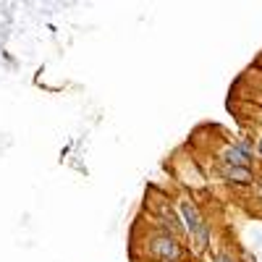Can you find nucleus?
<instances>
[{
  "instance_id": "obj_1",
  "label": "nucleus",
  "mask_w": 262,
  "mask_h": 262,
  "mask_svg": "<svg viewBox=\"0 0 262 262\" xmlns=\"http://www.w3.org/2000/svg\"><path fill=\"white\" fill-rule=\"evenodd\" d=\"M181 215H184V221H186V228L196 236V244H200V247H207L210 231H207V223L202 221L200 210H196L191 202H181Z\"/></svg>"
},
{
  "instance_id": "obj_2",
  "label": "nucleus",
  "mask_w": 262,
  "mask_h": 262,
  "mask_svg": "<svg viewBox=\"0 0 262 262\" xmlns=\"http://www.w3.org/2000/svg\"><path fill=\"white\" fill-rule=\"evenodd\" d=\"M149 254H152V257H163V259H179L181 247H179L176 238L165 231V233L155 236V238L149 242Z\"/></svg>"
},
{
  "instance_id": "obj_3",
  "label": "nucleus",
  "mask_w": 262,
  "mask_h": 262,
  "mask_svg": "<svg viewBox=\"0 0 262 262\" xmlns=\"http://www.w3.org/2000/svg\"><path fill=\"white\" fill-rule=\"evenodd\" d=\"M226 179L233 184H252V170L249 168H236V165H223Z\"/></svg>"
},
{
  "instance_id": "obj_4",
  "label": "nucleus",
  "mask_w": 262,
  "mask_h": 262,
  "mask_svg": "<svg viewBox=\"0 0 262 262\" xmlns=\"http://www.w3.org/2000/svg\"><path fill=\"white\" fill-rule=\"evenodd\" d=\"M249 155L247 152H242V149H236V147H228L226 149V165H236V168H247L249 165Z\"/></svg>"
},
{
  "instance_id": "obj_5",
  "label": "nucleus",
  "mask_w": 262,
  "mask_h": 262,
  "mask_svg": "<svg viewBox=\"0 0 262 262\" xmlns=\"http://www.w3.org/2000/svg\"><path fill=\"white\" fill-rule=\"evenodd\" d=\"M215 262H233L228 254H215Z\"/></svg>"
},
{
  "instance_id": "obj_6",
  "label": "nucleus",
  "mask_w": 262,
  "mask_h": 262,
  "mask_svg": "<svg viewBox=\"0 0 262 262\" xmlns=\"http://www.w3.org/2000/svg\"><path fill=\"white\" fill-rule=\"evenodd\" d=\"M259 152H262V139H259Z\"/></svg>"
}]
</instances>
